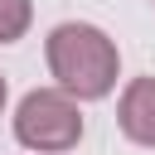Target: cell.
I'll return each instance as SVG.
<instances>
[{"label":"cell","instance_id":"obj_4","mask_svg":"<svg viewBox=\"0 0 155 155\" xmlns=\"http://www.w3.org/2000/svg\"><path fill=\"white\" fill-rule=\"evenodd\" d=\"M29 19H34V5H29V0H0V44L24 39Z\"/></svg>","mask_w":155,"mask_h":155},{"label":"cell","instance_id":"obj_2","mask_svg":"<svg viewBox=\"0 0 155 155\" xmlns=\"http://www.w3.org/2000/svg\"><path fill=\"white\" fill-rule=\"evenodd\" d=\"M15 136L19 145L39 150V155H63L82 140V111L73 102L68 87H34L19 111H15Z\"/></svg>","mask_w":155,"mask_h":155},{"label":"cell","instance_id":"obj_3","mask_svg":"<svg viewBox=\"0 0 155 155\" xmlns=\"http://www.w3.org/2000/svg\"><path fill=\"white\" fill-rule=\"evenodd\" d=\"M116 121H121L126 140H136V145H155V78H136V82L121 92Z\"/></svg>","mask_w":155,"mask_h":155},{"label":"cell","instance_id":"obj_5","mask_svg":"<svg viewBox=\"0 0 155 155\" xmlns=\"http://www.w3.org/2000/svg\"><path fill=\"white\" fill-rule=\"evenodd\" d=\"M0 107H5V78H0Z\"/></svg>","mask_w":155,"mask_h":155},{"label":"cell","instance_id":"obj_1","mask_svg":"<svg viewBox=\"0 0 155 155\" xmlns=\"http://www.w3.org/2000/svg\"><path fill=\"white\" fill-rule=\"evenodd\" d=\"M44 53H48V73L58 78V87H68L82 102H97V97H107L116 87L121 58H116V44L97 24H78V19L58 24L48 34Z\"/></svg>","mask_w":155,"mask_h":155}]
</instances>
